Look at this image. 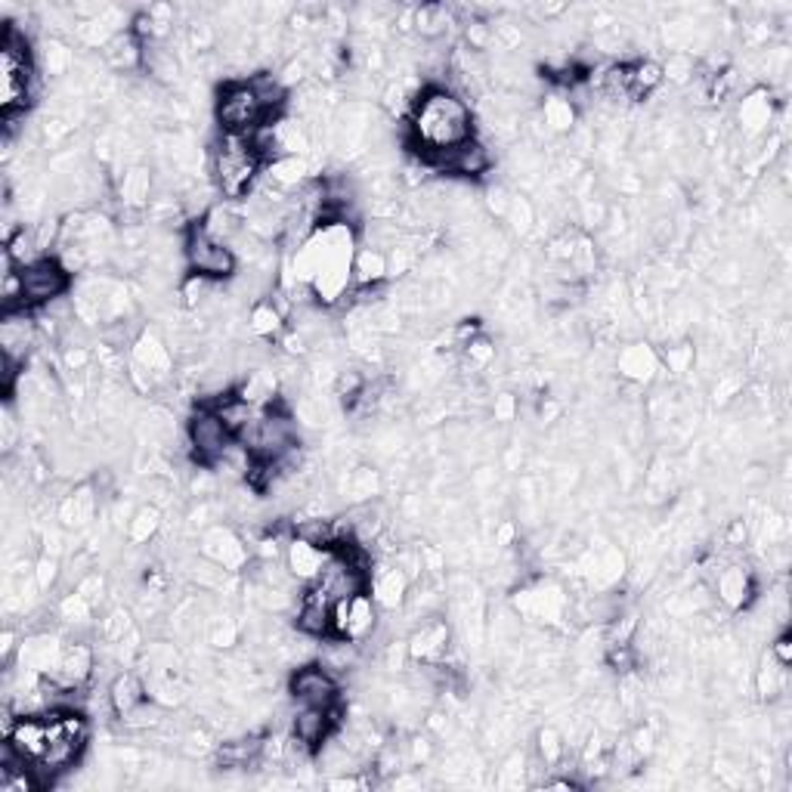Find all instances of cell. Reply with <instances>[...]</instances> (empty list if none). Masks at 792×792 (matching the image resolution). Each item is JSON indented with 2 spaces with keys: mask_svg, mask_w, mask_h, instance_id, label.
Returning <instances> with one entry per match:
<instances>
[{
  "mask_svg": "<svg viewBox=\"0 0 792 792\" xmlns=\"http://www.w3.org/2000/svg\"><path fill=\"white\" fill-rule=\"evenodd\" d=\"M477 136L474 109L459 90L446 84H424L405 119V143L419 155V162H431L443 152L462 146Z\"/></svg>",
  "mask_w": 792,
  "mask_h": 792,
  "instance_id": "1",
  "label": "cell"
},
{
  "mask_svg": "<svg viewBox=\"0 0 792 792\" xmlns=\"http://www.w3.org/2000/svg\"><path fill=\"white\" fill-rule=\"evenodd\" d=\"M41 90V72L34 60L29 34L16 22H7L0 38V115L22 112L29 115Z\"/></svg>",
  "mask_w": 792,
  "mask_h": 792,
  "instance_id": "2",
  "label": "cell"
},
{
  "mask_svg": "<svg viewBox=\"0 0 792 792\" xmlns=\"http://www.w3.org/2000/svg\"><path fill=\"white\" fill-rule=\"evenodd\" d=\"M260 177H264V162L251 150L248 136H217V143L210 150V179H214L220 202L236 205V202L251 198Z\"/></svg>",
  "mask_w": 792,
  "mask_h": 792,
  "instance_id": "3",
  "label": "cell"
},
{
  "mask_svg": "<svg viewBox=\"0 0 792 792\" xmlns=\"http://www.w3.org/2000/svg\"><path fill=\"white\" fill-rule=\"evenodd\" d=\"M179 251H183V267L193 276H205L217 285L239 276V255L233 251V245L214 239L202 224V217H195L179 229Z\"/></svg>",
  "mask_w": 792,
  "mask_h": 792,
  "instance_id": "4",
  "label": "cell"
},
{
  "mask_svg": "<svg viewBox=\"0 0 792 792\" xmlns=\"http://www.w3.org/2000/svg\"><path fill=\"white\" fill-rule=\"evenodd\" d=\"M174 347L155 329H143L134 347L127 350V381L136 393L155 397L174 381Z\"/></svg>",
  "mask_w": 792,
  "mask_h": 792,
  "instance_id": "5",
  "label": "cell"
},
{
  "mask_svg": "<svg viewBox=\"0 0 792 792\" xmlns=\"http://www.w3.org/2000/svg\"><path fill=\"white\" fill-rule=\"evenodd\" d=\"M239 443L248 449L251 459L279 462L291 449L300 446V424L291 409L276 403L264 409V412H257L255 421L241 431Z\"/></svg>",
  "mask_w": 792,
  "mask_h": 792,
  "instance_id": "6",
  "label": "cell"
},
{
  "mask_svg": "<svg viewBox=\"0 0 792 792\" xmlns=\"http://www.w3.org/2000/svg\"><path fill=\"white\" fill-rule=\"evenodd\" d=\"M214 119L220 134L233 136H251L269 121L267 109L260 105L257 93L248 84V78H229L217 88V100H214Z\"/></svg>",
  "mask_w": 792,
  "mask_h": 792,
  "instance_id": "7",
  "label": "cell"
},
{
  "mask_svg": "<svg viewBox=\"0 0 792 792\" xmlns=\"http://www.w3.org/2000/svg\"><path fill=\"white\" fill-rule=\"evenodd\" d=\"M19 276H22V307L25 310H44L50 304L69 298L75 288V272L56 255L31 260L29 267L19 269Z\"/></svg>",
  "mask_w": 792,
  "mask_h": 792,
  "instance_id": "8",
  "label": "cell"
},
{
  "mask_svg": "<svg viewBox=\"0 0 792 792\" xmlns=\"http://www.w3.org/2000/svg\"><path fill=\"white\" fill-rule=\"evenodd\" d=\"M186 443L198 467H217L229 449L236 446V436L229 434L224 419L208 409V405H195V412L186 421Z\"/></svg>",
  "mask_w": 792,
  "mask_h": 792,
  "instance_id": "9",
  "label": "cell"
},
{
  "mask_svg": "<svg viewBox=\"0 0 792 792\" xmlns=\"http://www.w3.org/2000/svg\"><path fill=\"white\" fill-rule=\"evenodd\" d=\"M288 693L291 700L300 706H319V709H335L344 703V690H341V678L329 672L319 659L316 662H304L298 666L291 678H288Z\"/></svg>",
  "mask_w": 792,
  "mask_h": 792,
  "instance_id": "10",
  "label": "cell"
},
{
  "mask_svg": "<svg viewBox=\"0 0 792 792\" xmlns=\"http://www.w3.org/2000/svg\"><path fill=\"white\" fill-rule=\"evenodd\" d=\"M514 610L521 614V619L526 623H536V626H564V619L569 616V595L564 585L557 583H536L526 585L517 592L514 598Z\"/></svg>",
  "mask_w": 792,
  "mask_h": 792,
  "instance_id": "11",
  "label": "cell"
},
{
  "mask_svg": "<svg viewBox=\"0 0 792 792\" xmlns=\"http://www.w3.org/2000/svg\"><path fill=\"white\" fill-rule=\"evenodd\" d=\"M378 619H381V610H378V604L369 592H362L350 600H338L331 607V638H344V641L362 647L374 638Z\"/></svg>",
  "mask_w": 792,
  "mask_h": 792,
  "instance_id": "12",
  "label": "cell"
},
{
  "mask_svg": "<svg viewBox=\"0 0 792 792\" xmlns=\"http://www.w3.org/2000/svg\"><path fill=\"white\" fill-rule=\"evenodd\" d=\"M344 724V703L335 706V709H319V706H295V712L288 718V733L291 740L300 743L310 752H319L322 743L329 740L331 733L341 731Z\"/></svg>",
  "mask_w": 792,
  "mask_h": 792,
  "instance_id": "13",
  "label": "cell"
},
{
  "mask_svg": "<svg viewBox=\"0 0 792 792\" xmlns=\"http://www.w3.org/2000/svg\"><path fill=\"white\" fill-rule=\"evenodd\" d=\"M198 554L210 564L224 567L226 573H236V576L255 564V554L245 545V538L224 524L205 526V533L198 538Z\"/></svg>",
  "mask_w": 792,
  "mask_h": 792,
  "instance_id": "14",
  "label": "cell"
},
{
  "mask_svg": "<svg viewBox=\"0 0 792 792\" xmlns=\"http://www.w3.org/2000/svg\"><path fill=\"white\" fill-rule=\"evenodd\" d=\"M712 588H716L718 604L728 614H747L759 600V583L752 569L743 567L740 560H721V567L712 573Z\"/></svg>",
  "mask_w": 792,
  "mask_h": 792,
  "instance_id": "15",
  "label": "cell"
},
{
  "mask_svg": "<svg viewBox=\"0 0 792 792\" xmlns=\"http://www.w3.org/2000/svg\"><path fill=\"white\" fill-rule=\"evenodd\" d=\"M424 167H431L436 174H446V177L483 179L493 171V152H490V146L480 136H474V140H467L462 146H455V150L424 162Z\"/></svg>",
  "mask_w": 792,
  "mask_h": 792,
  "instance_id": "16",
  "label": "cell"
},
{
  "mask_svg": "<svg viewBox=\"0 0 792 792\" xmlns=\"http://www.w3.org/2000/svg\"><path fill=\"white\" fill-rule=\"evenodd\" d=\"M331 604L316 585H304L298 600H295V614H291V626L300 638H331Z\"/></svg>",
  "mask_w": 792,
  "mask_h": 792,
  "instance_id": "17",
  "label": "cell"
},
{
  "mask_svg": "<svg viewBox=\"0 0 792 792\" xmlns=\"http://www.w3.org/2000/svg\"><path fill=\"white\" fill-rule=\"evenodd\" d=\"M409 662L412 666H436V662H446L449 657V623L443 616H428L421 619L419 626L412 628L409 641Z\"/></svg>",
  "mask_w": 792,
  "mask_h": 792,
  "instance_id": "18",
  "label": "cell"
},
{
  "mask_svg": "<svg viewBox=\"0 0 792 792\" xmlns=\"http://www.w3.org/2000/svg\"><path fill=\"white\" fill-rule=\"evenodd\" d=\"M38 316L34 310H3L0 322V357L16 359L19 366H25L31 350L38 344Z\"/></svg>",
  "mask_w": 792,
  "mask_h": 792,
  "instance_id": "19",
  "label": "cell"
},
{
  "mask_svg": "<svg viewBox=\"0 0 792 792\" xmlns=\"http://www.w3.org/2000/svg\"><path fill=\"white\" fill-rule=\"evenodd\" d=\"M412 585H415L412 583V576L390 560V564H378V567H372V576H369V595H372V600L378 604L381 614H397V610H403L405 607Z\"/></svg>",
  "mask_w": 792,
  "mask_h": 792,
  "instance_id": "20",
  "label": "cell"
},
{
  "mask_svg": "<svg viewBox=\"0 0 792 792\" xmlns=\"http://www.w3.org/2000/svg\"><path fill=\"white\" fill-rule=\"evenodd\" d=\"M155 177H152L150 165H127L115 179V198H119V208L124 214H134L143 217L150 210L152 198H155Z\"/></svg>",
  "mask_w": 792,
  "mask_h": 792,
  "instance_id": "21",
  "label": "cell"
},
{
  "mask_svg": "<svg viewBox=\"0 0 792 792\" xmlns=\"http://www.w3.org/2000/svg\"><path fill=\"white\" fill-rule=\"evenodd\" d=\"M774 119H778V105H774V96L768 88L749 90L747 96L740 100L737 121H740V131L747 140H768Z\"/></svg>",
  "mask_w": 792,
  "mask_h": 792,
  "instance_id": "22",
  "label": "cell"
},
{
  "mask_svg": "<svg viewBox=\"0 0 792 792\" xmlns=\"http://www.w3.org/2000/svg\"><path fill=\"white\" fill-rule=\"evenodd\" d=\"M93 672H96V647H90L88 641H65L56 672L50 678L60 681L62 688H88Z\"/></svg>",
  "mask_w": 792,
  "mask_h": 792,
  "instance_id": "23",
  "label": "cell"
},
{
  "mask_svg": "<svg viewBox=\"0 0 792 792\" xmlns=\"http://www.w3.org/2000/svg\"><path fill=\"white\" fill-rule=\"evenodd\" d=\"M96 511H100V495L93 486H75L65 495H60L56 502V521L65 533H81L96 521Z\"/></svg>",
  "mask_w": 792,
  "mask_h": 792,
  "instance_id": "24",
  "label": "cell"
},
{
  "mask_svg": "<svg viewBox=\"0 0 792 792\" xmlns=\"http://www.w3.org/2000/svg\"><path fill=\"white\" fill-rule=\"evenodd\" d=\"M326 557H329V548H319V545L307 542V538L291 536L288 538V545H285L282 564L285 569L291 573L295 583L313 585L316 576H319L322 567H326Z\"/></svg>",
  "mask_w": 792,
  "mask_h": 792,
  "instance_id": "25",
  "label": "cell"
},
{
  "mask_svg": "<svg viewBox=\"0 0 792 792\" xmlns=\"http://www.w3.org/2000/svg\"><path fill=\"white\" fill-rule=\"evenodd\" d=\"M105 697H109L112 716L124 718L127 712H134L136 706H143L146 700H150V688H146L143 672H134V669L127 666V669H121V672L109 681Z\"/></svg>",
  "mask_w": 792,
  "mask_h": 792,
  "instance_id": "26",
  "label": "cell"
},
{
  "mask_svg": "<svg viewBox=\"0 0 792 792\" xmlns=\"http://www.w3.org/2000/svg\"><path fill=\"white\" fill-rule=\"evenodd\" d=\"M659 369H662L659 353L644 341H631L616 353V372L623 374L628 384H650Z\"/></svg>",
  "mask_w": 792,
  "mask_h": 792,
  "instance_id": "27",
  "label": "cell"
},
{
  "mask_svg": "<svg viewBox=\"0 0 792 792\" xmlns=\"http://www.w3.org/2000/svg\"><path fill=\"white\" fill-rule=\"evenodd\" d=\"M288 319L291 316L272 300V295L257 298L251 304V313H248V335L257 338L260 344H279V338L288 331Z\"/></svg>",
  "mask_w": 792,
  "mask_h": 792,
  "instance_id": "28",
  "label": "cell"
},
{
  "mask_svg": "<svg viewBox=\"0 0 792 792\" xmlns=\"http://www.w3.org/2000/svg\"><path fill=\"white\" fill-rule=\"evenodd\" d=\"M100 56H103L105 69H112V72H119V75H124V72H140V69H143V60H146V44L136 38L134 31L127 29L115 34V38L100 50Z\"/></svg>",
  "mask_w": 792,
  "mask_h": 792,
  "instance_id": "29",
  "label": "cell"
},
{
  "mask_svg": "<svg viewBox=\"0 0 792 792\" xmlns=\"http://www.w3.org/2000/svg\"><path fill=\"white\" fill-rule=\"evenodd\" d=\"M388 251L359 241L357 257H353V288H374V285H388Z\"/></svg>",
  "mask_w": 792,
  "mask_h": 792,
  "instance_id": "30",
  "label": "cell"
},
{
  "mask_svg": "<svg viewBox=\"0 0 792 792\" xmlns=\"http://www.w3.org/2000/svg\"><path fill=\"white\" fill-rule=\"evenodd\" d=\"M542 124H545V131L548 134H573V127L579 124V115H576V103L569 100V90H554V93H548L545 96V103H542Z\"/></svg>",
  "mask_w": 792,
  "mask_h": 792,
  "instance_id": "31",
  "label": "cell"
},
{
  "mask_svg": "<svg viewBox=\"0 0 792 792\" xmlns=\"http://www.w3.org/2000/svg\"><path fill=\"white\" fill-rule=\"evenodd\" d=\"M452 22H455V19H452V7H446V3H421V7H412V31H419L424 41H440Z\"/></svg>",
  "mask_w": 792,
  "mask_h": 792,
  "instance_id": "32",
  "label": "cell"
},
{
  "mask_svg": "<svg viewBox=\"0 0 792 792\" xmlns=\"http://www.w3.org/2000/svg\"><path fill=\"white\" fill-rule=\"evenodd\" d=\"M666 84L662 78V62L657 60H635L628 62V100H647Z\"/></svg>",
  "mask_w": 792,
  "mask_h": 792,
  "instance_id": "33",
  "label": "cell"
},
{
  "mask_svg": "<svg viewBox=\"0 0 792 792\" xmlns=\"http://www.w3.org/2000/svg\"><path fill=\"white\" fill-rule=\"evenodd\" d=\"M162 526H165V514H162V508L158 505H140V508L127 517V526H124V536H127V542L131 545H136V548H143V545H150L152 538L162 533Z\"/></svg>",
  "mask_w": 792,
  "mask_h": 792,
  "instance_id": "34",
  "label": "cell"
},
{
  "mask_svg": "<svg viewBox=\"0 0 792 792\" xmlns=\"http://www.w3.org/2000/svg\"><path fill=\"white\" fill-rule=\"evenodd\" d=\"M341 493L353 505H366V502H372L374 495L381 493V474L374 467H369V464H359V467L347 471L344 477H341Z\"/></svg>",
  "mask_w": 792,
  "mask_h": 792,
  "instance_id": "35",
  "label": "cell"
},
{
  "mask_svg": "<svg viewBox=\"0 0 792 792\" xmlns=\"http://www.w3.org/2000/svg\"><path fill=\"white\" fill-rule=\"evenodd\" d=\"M34 60H38V72L41 75H69V69L75 65V53L72 47L62 44L60 38H47L41 50H34Z\"/></svg>",
  "mask_w": 792,
  "mask_h": 792,
  "instance_id": "36",
  "label": "cell"
},
{
  "mask_svg": "<svg viewBox=\"0 0 792 792\" xmlns=\"http://www.w3.org/2000/svg\"><path fill=\"white\" fill-rule=\"evenodd\" d=\"M786 672H790V669H783L771 654H764L762 666L755 669V690L762 693V700L774 703L778 697L786 693Z\"/></svg>",
  "mask_w": 792,
  "mask_h": 792,
  "instance_id": "37",
  "label": "cell"
},
{
  "mask_svg": "<svg viewBox=\"0 0 792 792\" xmlns=\"http://www.w3.org/2000/svg\"><path fill=\"white\" fill-rule=\"evenodd\" d=\"M567 737L557 731V728H542V731L536 733L538 762L545 764L548 771H557V768H560V762L567 759Z\"/></svg>",
  "mask_w": 792,
  "mask_h": 792,
  "instance_id": "38",
  "label": "cell"
},
{
  "mask_svg": "<svg viewBox=\"0 0 792 792\" xmlns=\"http://www.w3.org/2000/svg\"><path fill=\"white\" fill-rule=\"evenodd\" d=\"M208 644L210 647H217V650H229V647H236L241 638V626L236 616L229 614H220V616H210L208 619Z\"/></svg>",
  "mask_w": 792,
  "mask_h": 792,
  "instance_id": "39",
  "label": "cell"
},
{
  "mask_svg": "<svg viewBox=\"0 0 792 792\" xmlns=\"http://www.w3.org/2000/svg\"><path fill=\"white\" fill-rule=\"evenodd\" d=\"M96 628H100L103 644H115L121 641L124 635L134 631V616H131V610H124V607H112V610H105L103 619L96 623Z\"/></svg>",
  "mask_w": 792,
  "mask_h": 792,
  "instance_id": "40",
  "label": "cell"
},
{
  "mask_svg": "<svg viewBox=\"0 0 792 792\" xmlns=\"http://www.w3.org/2000/svg\"><path fill=\"white\" fill-rule=\"evenodd\" d=\"M693 75H697V62L685 50H675L669 62H662V78L672 81V84H688Z\"/></svg>",
  "mask_w": 792,
  "mask_h": 792,
  "instance_id": "41",
  "label": "cell"
},
{
  "mask_svg": "<svg viewBox=\"0 0 792 792\" xmlns=\"http://www.w3.org/2000/svg\"><path fill=\"white\" fill-rule=\"evenodd\" d=\"M659 366H666V372H672L675 378L688 374L690 369H693V347L690 344L666 347V350L659 353Z\"/></svg>",
  "mask_w": 792,
  "mask_h": 792,
  "instance_id": "42",
  "label": "cell"
},
{
  "mask_svg": "<svg viewBox=\"0 0 792 792\" xmlns=\"http://www.w3.org/2000/svg\"><path fill=\"white\" fill-rule=\"evenodd\" d=\"M462 357H464V362L477 372V369H490L493 366V359H495V344L486 338V335H477L471 344L464 347L462 350Z\"/></svg>",
  "mask_w": 792,
  "mask_h": 792,
  "instance_id": "43",
  "label": "cell"
},
{
  "mask_svg": "<svg viewBox=\"0 0 792 792\" xmlns=\"http://www.w3.org/2000/svg\"><path fill=\"white\" fill-rule=\"evenodd\" d=\"M526 774H529L526 755L514 749L508 759H505V764H502V771H498V786H524V783H529Z\"/></svg>",
  "mask_w": 792,
  "mask_h": 792,
  "instance_id": "44",
  "label": "cell"
},
{
  "mask_svg": "<svg viewBox=\"0 0 792 792\" xmlns=\"http://www.w3.org/2000/svg\"><path fill=\"white\" fill-rule=\"evenodd\" d=\"M505 220H508L517 233H529L533 224H536V210H533V205L526 202L524 195H514V198H511L508 214H505Z\"/></svg>",
  "mask_w": 792,
  "mask_h": 792,
  "instance_id": "45",
  "label": "cell"
},
{
  "mask_svg": "<svg viewBox=\"0 0 792 792\" xmlns=\"http://www.w3.org/2000/svg\"><path fill=\"white\" fill-rule=\"evenodd\" d=\"M733 397H743V378L737 372H724L716 384L718 403H731Z\"/></svg>",
  "mask_w": 792,
  "mask_h": 792,
  "instance_id": "46",
  "label": "cell"
},
{
  "mask_svg": "<svg viewBox=\"0 0 792 792\" xmlns=\"http://www.w3.org/2000/svg\"><path fill=\"white\" fill-rule=\"evenodd\" d=\"M511 198H514V193H508L505 186H493V189L486 193V208H490L493 217L505 220V214H508L511 208Z\"/></svg>",
  "mask_w": 792,
  "mask_h": 792,
  "instance_id": "47",
  "label": "cell"
},
{
  "mask_svg": "<svg viewBox=\"0 0 792 792\" xmlns=\"http://www.w3.org/2000/svg\"><path fill=\"white\" fill-rule=\"evenodd\" d=\"M768 654L778 659L783 669H790V666H792V635L786 631V628L780 631L774 641L768 644Z\"/></svg>",
  "mask_w": 792,
  "mask_h": 792,
  "instance_id": "48",
  "label": "cell"
},
{
  "mask_svg": "<svg viewBox=\"0 0 792 792\" xmlns=\"http://www.w3.org/2000/svg\"><path fill=\"white\" fill-rule=\"evenodd\" d=\"M517 397L514 393H498L493 403V415L495 421H514V415H517Z\"/></svg>",
  "mask_w": 792,
  "mask_h": 792,
  "instance_id": "49",
  "label": "cell"
},
{
  "mask_svg": "<svg viewBox=\"0 0 792 792\" xmlns=\"http://www.w3.org/2000/svg\"><path fill=\"white\" fill-rule=\"evenodd\" d=\"M749 538V524L747 521H731V526H728V533H724V548H731V552H740L743 545H747Z\"/></svg>",
  "mask_w": 792,
  "mask_h": 792,
  "instance_id": "50",
  "label": "cell"
}]
</instances>
